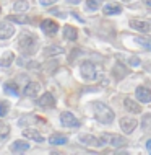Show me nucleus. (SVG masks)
<instances>
[{"label":"nucleus","instance_id":"f257e3e1","mask_svg":"<svg viewBox=\"0 0 151 155\" xmlns=\"http://www.w3.org/2000/svg\"><path fill=\"white\" fill-rule=\"evenodd\" d=\"M18 46H20V51H21L24 56H33V54L37 52V48H39V39H37L36 35L24 31V33H21V36H20Z\"/></svg>","mask_w":151,"mask_h":155},{"label":"nucleus","instance_id":"f03ea898","mask_svg":"<svg viewBox=\"0 0 151 155\" xmlns=\"http://www.w3.org/2000/svg\"><path fill=\"white\" fill-rule=\"evenodd\" d=\"M93 110H94V116L99 123L102 124H111L114 121V111L107 106V104L101 103V101H94L93 103Z\"/></svg>","mask_w":151,"mask_h":155},{"label":"nucleus","instance_id":"7ed1b4c3","mask_svg":"<svg viewBox=\"0 0 151 155\" xmlns=\"http://www.w3.org/2000/svg\"><path fill=\"white\" fill-rule=\"evenodd\" d=\"M80 70H81V75L85 80H94L96 78V67L93 62L90 61H85L81 64V67H80Z\"/></svg>","mask_w":151,"mask_h":155},{"label":"nucleus","instance_id":"20e7f679","mask_svg":"<svg viewBox=\"0 0 151 155\" xmlns=\"http://www.w3.org/2000/svg\"><path fill=\"white\" fill-rule=\"evenodd\" d=\"M41 30H42L44 35L52 36V35H55V33L58 31V25H57V21H54V20H42V23H41Z\"/></svg>","mask_w":151,"mask_h":155},{"label":"nucleus","instance_id":"39448f33","mask_svg":"<svg viewBox=\"0 0 151 155\" xmlns=\"http://www.w3.org/2000/svg\"><path fill=\"white\" fill-rule=\"evenodd\" d=\"M60 121H62V124H64L65 127H78V126H80V121L75 118L72 113H68V111L62 113V114H60Z\"/></svg>","mask_w":151,"mask_h":155},{"label":"nucleus","instance_id":"423d86ee","mask_svg":"<svg viewBox=\"0 0 151 155\" xmlns=\"http://www.w3.org/2000/svg\"><path fill=\"white\" fill-rule=\"evenodd\" d=\"M102 139H106L104 142H109L111 145H114V147H124L127 142L122 136H117V134H102Z\"/></svg>","mask_w":151,"mask_h":155},{"label":"nucleus","instance_id":"0eeeda50","mask_svg":"<svg viewBox=\"0 0 151 155\" xmlns=\"http://www.w3.org/2000/svg\"><path fill=\"white\" fill-rule=\"evenodd\" d=\"M37 104H39L41 108H54L55 106V98H54L52 93H44V95L39 96Z\"/></svg>","mask_w":151,"mask_h":155},{"label":"nucleus","instance_id":"6e6552de","mask_svg":"<svg viewBox=\"0 0 151 155\" xmlns=\"http://www.w3.org/2000/svg\"><path fill=\"white\" fill-rule=\"evenodd\" d=\"M137 127V121L133 118H122L120 119V129L125 132V134H132Z\"/></svg>","mask_w":151,"mask_h":155},{"label":"nucleus","instance_id":"1a4fd4ad","mask_svg":"<svg viewBox=\"0 0 151 155\" xmlns=\"http://www.w3.org/2000/svg\"><path fill=\"white\" fill-rule=\"evenodd\" d=\"M137 100L141 103H151V90L146 87H138L137 88Z\"/></svg>","mask_w":151,"mask_h":155},{"label":"nucleus","instance_id":"9d476101","mask_svg":"<svg viewBox=\"0 0 151 155\" xmlns=\"http://www.w3.org/2000/svg\"><path fill=\"white\" fill-rule=\"evenodd\" d=\"M130 26L140 33H149L151 30V25L148 21H143V20H130Z\"/></svg>","mask_w":151,"mask_h":155},{"label":"nucleus","instance_id":"9b49d317","mask_svg":"<svg viewBox=\"0 0 151 155\" xmlns=\"http://www.w3.org/2000/svg\"><path fill=\"white\" fill-rule=\"evenodd\" d=\"M15 35V28L10 23H0V39H8Z\"/></svg>","mask_w":151,"mask_h":155},{"label":"nucleus","instance_id":"f8f14e48","mask_svg":"<svg viewBox=\"0 0 151 155\" xmlns=\"http://www.w3.org/2000/svg\"><path fill=\"white\" fill-rule=\"evenodd\" d=\"M80 140H81V144L93 145V147H101V145L104 144V140H98L94 136H90V134H81V136H80Z\"/></svg>","mask_w":151,"mask_h":155},{"label":"nucleus","instance_id":"ddd939ff","mask_svg":"<svg viewBox=\"0 0 151 155\" xmlns=\"http://www.w3.org/2000/svg\"><path fill=\"white\" fill-rule=\"evenodd\" d=\"M124 106L127 108V111H128V113H141V106L135 101V100L128 98V96L124 100Z\"/></svg>","mask_w":151,"mask_h":155},{"label":"nucleus","instance_id":"4468645a","mask_svg":"<svg viewBox=\"0 0 151 155\" xmlns=\"http://www.w3.org/2000/svg\"><path fill=\"white\" fill-rule=\"evenodd\" d=\"M41 85L37 82H29L26 87H24V96H36L39 93Z\"/></svg>","mask_w":151,"mask_h":155},{"label":"nucleus","instance_id":"2eb2a0df","mask_svg":"<svg viewBox=\"0 0 151 155\" xmlns=\"http://www.w3.org/2000/svg\"><path fill=\"white\" fill-rule=\"evenodd\" d=\"M64 38H65V39H68V41H77V38H78L77 28L70 26V25H65V26H64Z\"/></svg>","mask_w":151,"mask_h":155},{"label":"nucleus","instance_id":"dca6fc26","mask_svg":"<svg viewBox=\"0 0 151 155\" xmlns=\"http://www.w3.org/2000/svg\"><path fill=\"white\" fill-rule=\"evenodd\" d=\"M28 149H29V144L26 140H15L13 144H11V152H15V153L26 152Z\"/></svg>","mask_w":151,"mask_h":155},{"label":"nucleus","instance_id":"f3484780","mask_svg":"<svg viewBox=\"0 0 151 155\" xmlns=\"http://www.w3.org/2000/svg\"><path fill=\"white\" fill-rule=\"evenodd\" d=\"M3 91H5L7 95H11V96H18L20 95V88H18V85H16L15 82H5Z\"/></svg>","mask_w":151,"mask_h":155},{"label":"nucleus","instance_id":"a211bd4d","mask_svg":"<svg viewBox=\"0 0 151 155\" xmlns=\"http://www.w3.org/2000/svg\"><path fill=\"white\" fill-rule=\"evenodd\" d=\"M102 12H104V15H119L122 12V8H120L119 3H107L102 8Z\"/></svg>","mask_w":151,"mask_h":155},{"label":"nucleus","instance_id":"6ab92c4d","mask_svg":"<svg viewBox=\"0 0 151 155\" xmlns=\"http://www.w3.org/2000/svg\"><path fill=\"white\" fill-rule=\"evenodd\" d=\"M49 142L52 145H64L68 142V139H67V136H64V134H52L49 137Z\"/></svg>","mask_w":151,"mask_h":155},{"label":"nucleus","instance_id":"aec40b11","mask_svg":"<svg viewBox=\"0 0 151 155\" xmlns=\"http://www.w3.org/2000/svg\"><path fill=\"white\" fill-rule=\"evenodd\" d=\"M23 136L26 137V139H33V140H36V142H42V140H44V137L41 136L39 132L33 131V129H24V131H23Z\"/></svg>","mask_w":151,"mask_h":155},{"label":"nucleus","instance_id":"412c9836","mask_svg":"<svg viewBox=\"0 0 151 155\" xmlns=\"http://www.w3.org/2000/svg\"><path fill=\"white\" fill-rule=\"evenodd\" d=\"M13 61H15V54L8 51V52H5L2 57H0V67H10Z\"/></svg>","mask_w":151,"mask_h":155},{"label":"nucleus","instance_id":"4be33fe9","mask_svg":"<svg viewBox=\"0 0 151 155\" xmlns=\"http://www.w3.org/2000/svg\"><path fill=\"white\" fill-rule=\"evenodd\" d=\"M7 21H13V23H18V25H24L28 23V16H23V15H8L7 16Z\"/></svg>","mask_w":151,"mask_h":155},{"label":"nucleus","instance_id":"5701e85b","mask_svg":"<svg viewBox=\"0 0 151 155\" xmlns=\"http://www.w3.org/2000/svg\"><path fill=\"white\" fill-rule=\"evenodd\" d=\"M137 43L140 46H143L145 49L151 51V38H145V36H138L137 38Z\"/></svg>","mask_w":151,"mask_h":155},{"label":"nucleus","instance_id":"b1692460","mask_svg":"<svg viewBox=\"0 0 151 155\" xmlns=\"http://www.w3.org/2000/svg\"><path fill=\"white\" fill-rule=\"evenodd\" d=\"M13 8H15L16 12H26L28 8H29V3L26 2V0H18V2H15Z\"/></svg>","mask_w":151,"mask_h":155},{"label":"nucleus","instance_id":"393cba45","mask_svg":"<svg viewBox=\"0 0 151 155\" xmlns=\"http://www.w3.org/2000/svg\"><path fill=\"white\" fill-rule=\"evenodd\" d=\"M101 7V0H86V8L90 12H94Z\"/></svg>","mask_w":151,"mask_h":155},{"label":"nucleus","instance_id":"a878e982","mask_svg":"<svg viewBox=\"0 0 151 155\" xmlns=\"http://www.w3.org/2000/svg\"><path fill=\"white\" fill-rule=\"evenodd\" d=\"M141 126H143L145 131H151V114H145L141 119Z\"/></svg>","mask_w":151,"mask_h":155},{"label":"nucleus","instance_id":"bb28decb","mask_svg":"<svg viewBox=\"0 0 151 155\" xmlns=\"http://www.w3.org/2000/svg\"><path fill=\"white\" fill-rule=\"evenodd\" d=\"M8 110H10V103H8V101H0V118L7 116Z\"/></svg>","mask_w":151,"mask_h":155},{"label":"nucleus","instance_id":"cd10ccee","mask_svg":"<svg viewBox=\"0 0 151 155\" xmlns=\"http://www.w3.org/2000/svg\"><path fill=\"white\" fill-rule=\"evenodd\" d=\"M10 134V126L5 124V123H0V139L2 137H7Z\"/></svg>","mask_w":151,"mask_h":155},{"label":"nucleus","instance_id":"c85d7f7f","mask_svg":"<svg viewBox=\"0 0 151 155\" xmlns=\"http://www.w3.org/2000/svg\"><path fill=\"white\" fill-rule=\"evenodd\" d=\"M128 64L133 65V67H138V65H140V57H135V56L128 57Z\"/></svg>","mask_w":151,"mask_h":155},{"label":"nucleus","instance_id":"c756f323","mask_svg":"<svg viewBox=\"0 0 151 155\" xmlns=\"http://www.w3.org/2000/svg\"><path fill=\"white\" fill-rule=\"evenodd\" d=\"M57 0H39V3L41 5H44V7H49V5H52V3H55Z\"/></svg>","mask_w":151,"mask_h":155},{"label":"nucleus","instance_id":"7c9ffc66","mask_svg":"<svg viewBox=\"0 0 151 155\" xmlns=\"http://www.w3.org/2000/svg\"><path fill=\"white\" fill-rule=\"evenodd\" d=\"M55 52H62V49H46V56H50V54H55Z\"/></svg>","mask_w":151,"mask_h":155},{"label":"nucleus","instance_id":"2f4dec72","mask_svg":"<svg viewBox=\"0 0 151 155\" xmlns=\"http://www.w3.org/2000/svg\"><path fill=\"white\" fill-rule=\"evenodd\" d=\"M67 2H68V3H72V5H77V3H80L81 0H67Z\"/></svg>","mask_w":151,"mask_h":155},{"label":"nucleus","instance_id":"473e14b6","mask_svg":"<svg viewBox=\"0 0 151 155\" xmlns=\"http://www.w3.org/2000/svg\"><path fill=\"white\" fill-rule=\"evenodd\" d=\"M146 149H148V152L151 153V140H148V142H146Z\"/></svg>","mask_w":151,"mask_h":155},{"label":"nucleus","instance_id":"72a5a7b5","mask_svg":"<svg viewBox=\"0 0 151 155\" xmlns=\"http://www.w3.org/2000/svg\"><path fill=\"white\" fill-rule=\"evenodd\" d=\"M143 2H145V3H146V5H148L149 8H151V0H143Z\"/></svg>","mask_w":151,"mask_h":155},{"label":"nucleus","instance_id":"f704fd0d","mask_svg":"<svg viewBox=\"0 0 151 155\" xmlns=\"http://www.w3.org/2000/svg\"><path fill=\"white\" fill-rule=\"evenodd\" d=\"M124 2H132V0H124Z\"/></svg>","mask_w":151,"mask_h":155},{"label":"nucleus","instance_id":"c9c22d12","mask_svg":"<svg viewBox=\"0 0 151 155\" xmlns=\"http://www.w3.org/2000/svg\"><path fill=\"white\" fill-rule=\"evenodd\" d=\"M0 12H2V8H0Z\"/></svg>","mask_w":151,"mask_h":155}]
</instances>
